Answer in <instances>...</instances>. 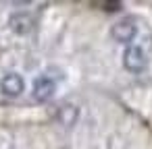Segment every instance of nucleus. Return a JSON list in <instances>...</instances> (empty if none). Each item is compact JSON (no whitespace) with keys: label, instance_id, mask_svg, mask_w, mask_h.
Listing matches in <instances>:
<instances>
[{"label":"nucleus","instance_id":"1","mask_svg":"<svg viewBox=\"0 0 152 149\" xmlns=\"http://www.w3.org/2000/svg\"><path fill=\"white\" fill-rule=\"evenodd\" d=\"M123 66L129 73H142L146 68V54L140 46H129L123 54Z\"/></svg>","mask_w":152,"mask_h":149},{"label":"nucleus","instance_id":"5","mask_svg":"<svg viewBox=\"0 0 152 149\" xmlns=\"http://www.w3.org/2000/svg\"><path fill=\"white\" fill-rule=\"evenodd\" d=\"M9 27L17 33V35H27L34 27V17L29 13H15L9 19Z\"/></svg>","mask_w":152,"mask_h":149},{"label":"nucleus","instance_id":"6","mask_svg":"<svg viewBox=\"0 0 152 149\" xmlns=\"http://www.w3.org/2000/svg\"><path fill=\"white\" fill-rule=\"evenodd\" d=\"M58 120H61L65 126L73 124V122L77 120V110H75L73 106H65V108H61V110H58Z\"/></svg>","mask_w":152,"mask_h":149},{"label":"nucleus","instance_id":"3","mask_svg":"<svg viewBox=\"0 0 152 149\" xmlns=\"http://www.w3.org/2000/svg\"><path fill=\"white\" fill-rule=\"evenodd\" d=\"M135 33H137V27H135V23H133L131 19L119 21V23H115L113 29H110L113 40L119 42V44H131L133 37H135Z\"/></svg>","mask_w":152,"mask_h":149},{"label":"nucleus","instance_id":"2","mask_svg":"<svg viewBox=\"0 0 152 149\" xmlns=\"http://www.w3.org/2000/svg\"><path fill=\"white\" fill-rule=\"evenodd\" d=\"M56 91V81L48 75H40L34 81V99L36 101H48Z\"/></svg>","mask_w":152,"mask_h":149},{"label":"nucleus","instance_id":"4","mask_svg":"<svg viewBox=\"0 0 152 149\" xmlns=\"http://www.w3.org/2000/svg\"><path fill=\"white\" fill-rule=\"evenodd\" d=\"M23 89H25V81H23V77L19 73H9V75L2 77V81H0V91L4 95H9V97L21 95Z\"/></svg>","mask_w":152,"mask_h":149},{"label":"nucleus","instance_id":"7","mask_svg":"<svg viewBox=\"0 0 152 149\" xmlns=\"http://www.w3.org/2000/svg\"><path fill=\"white\" fill-rule=\"evenodd\" d=\"M100 6H102V9H106V13H117V11H121V9H123V4H121V2H102Z\"/></svg>","mask_w":152,"mask_h":149}]
</instances>
